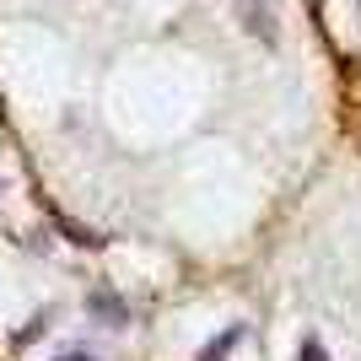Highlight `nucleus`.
Masks as SVG:
<instances>
[{
	"instance_id": "1",
	"label": "nucleus",
	"mask_w": 361,
	"mask_h": 361,
	"mask_svg": "<svg viewBox=\"0 0 361 361\" xmlns=\"http://www.w3.org/2000/svg\"><path fill=\"white\" fill-rule=\"evenodd\" d=\"M238 11H248V27L264 38V44H275V32H270V11H264V0H238Z\"/></svg>"
},
{
	"instance_id": "2",
	"label": "nucleus",
	"mask_w": 361,
	"mask_h": 361,
	"mask_svg": "<svg viewBox=\"0 0 361 361\" xmlns=\"http://www.w3.org/2000/svg\"><path fill=\"white\" fill-rule=\"evenodd\" d=\"M92 313H97V318H114V324H124V318H130V313H124V302L108 297V291H92Z\"/></svg>"
},
{
	"instance_id": "3",
	"label": "nucleus",
	"mask_w": 361,
	"mask_h": 361,
	"mask_svg": "<svg viewBox=\"0 0 361 361\" xmlns=\"http://www.w3.org/2000/svg\"><path fill=\"white\" fill-rule=\"evenodd\" d=\"M297 361H329V356H324V345H318V340H307V345H302V356Z\"/></svg>"
},
{
	"instance_id": "4",
	"label": "nucleus",
	"mask_w": 361,
	"mask_h": 361,
	"mask_svg": "<svg viewBox=\"0 0 361 361\" xmlns=\"http://www.w3.org/2000/svg\"><path fill=\"white\" fill-rule=\"evenodd\" d=\"M60 361H92V356H81V350H75V356H60Z\"/></svg>"
}]
</instances>
